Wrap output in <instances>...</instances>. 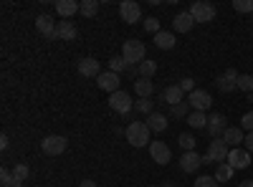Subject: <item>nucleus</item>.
<instances>
[{"label":"nucleus","instance_id":"16","mask_svg":"<svg viewBox=\"0 0 253 187\" xmlns=\"http://www.w3.org/2000/svg\"><path fill=\"white\" fill-rule=\"evenodd\" d=\"M203 164V157L198 154V152H182V157H180V170L182 172H198V167Z\"/></svg>","mask_w":253,"mask_h":187},{"label":"nucleus","instance_id":"19","mask_svg":"<svg viewBox=\"0 0 253 187\" xmlns=\"http://www.w3.org/2000/svg\"><path fill=\"white\" fill-rule=\"evenodd\" d=\"M81 10V3H76V0H56V13L61 18H71Z\"/></svg>","mask_w":253,"mask_h":187},{"label":"nucleus","instance_id":"11","mask_svg":"<svg viewBox=\"0 0 253 187\" xmlns=\"http://www.w3.org/2000/svg\"><path fill=\"white\" fill-rule=\"evenodd\" d=\"M228 164H230L233 170H246L248 164H251V152H248V150H241V147L230 150V154H228Z\"/></svg>","mask_w":253,"mask_h":187},{"label":"nucleus","instance_id":"13","mask_svg":"<svg viewBox=\"0 0 253 187\" xmlns=\"http://www.w3.org/2000/svg\"><path fill=\"white\" fill-rule=\"evenodd\" d=\"M96 84H99L101 91L114 94V91H119V74H114V71H101L99 78H96Z\"/></svg>","mask_w":253,"mask_h":187},{"label":"nucleus","instance_id":"25","mask_svg":"<svg viewBox=\"0 0 253 187\" xmlns=\"http://www.w3.org/2000/svg\"><path fill=\"white\" fill-rule=\"evenodd\" d=\"M155 71H157V61H142V64L137 66V76L139 78H152L155 76Z\"/></svg>","mask_w":253,"mask_h":187},{"label":"nucleus","instance_id":"33","mask_svg":"<svg viewBox=\"0 0 253 187\" xmlns=\"http://www.w3.org/2000/svg\"><path fill=\"white\" fill-rule=\"evenodd\" d=\"M129 66H126V61L122 58V56H114V58H109V71H114V74H122V71H126Z\"/></svg>","mask_w":253,"mask_h":187},{"label":"nucleus","instance_id":"3","mask_svg":"<svg viewBox=\"0 0 253 187\" xmlns=\"http://www.w3.org/2000/svg\"><path fill=\"white\" fill-rule=\"evenodd\" d=\"M228 154H230V147L218 137V139H213V142L208 144V152H205V157H203V164H205V162H215V164H220V162L228 159Z\"/></svg>","mask_w":253,"mask_h":187},{"label":"nucleus","instance_id":"1","mask_svg":"<svg viewBox=\"0 0 253 187\" xmlns=\"http://www.w3.org/2000/svg\"><path fill=\"white\" fill-rule=\"evenodd\" d=\"M150 134L152 132L147 127V121H129V127L124 129V137L132 147H147L150 144Z\"/></svg>","mask_w":253,"mask_h":187},{"label":"nucleus","instance_id":"22","mask_svg":"<svg viewBox=\"0 0 253 187\" xmlns=\"http://www.w3.org/2000/svg\"><path fill=\"white\" fill-rule=\"evenodd\" d=\"M147 127H150V132H165L167 129V116L160 114V112L150 114L147 116Z\"/></svg>","mask_w":253,"mask_h":187},{"label":"nucleus","instance_id":"23","mask_svg":"<svg viewBox=\"0 0 253 187\" xmlns=\"http://www.w3.org/2000/svg\"><path fill=\"white\" fill-rule=\"evenodd\" d=\"M134 91H137L139 99H150L152 91H155V84H152L150 78H137V81H134Z\"/></svg>","mask_w":253,"mask_h":187},{"label":"nucleus","instance_id":"18","mask_svg":"<svg viewBox=\"0 0 253 187\" xmlns=\"http://www.w3.org/2000/svg\"><path fill=\"white\" fill-rule=\"evenodd\" d=\"M230 150H236V147H241V144L246 142V134H243V129L241 127H228L225 132H223V137H220Z\"/></svg>","mask_w":253,"mask_h":187},{"label":"nucleus","instance_id":"30","mask_svg":"<svg viewBox=\"0 0 253 187\" xmlns=\"http://www.w3.org/2000/svg\"><path fill=\"white\" fill-rule=\"evenodd\" d=\"M79 13L86 15V18H94L99 13V3H96V0H81V10Z\"/></svg>","mask_w":253,"mask_h":187},{"label":"nucleus","instance_id":"8","mask_svg":"<svg viewBox=\"0 0 253 187\" xmlns=\"http://www.w3.org/2000/svg\"><path fill=\"white\" fill-rule=\"evenodd\" d=\"M36 28H38V33L43 36L46 40H58V26L53 23V18L51 15H38L36 18Z\"/></svg>","mask_w":253,"mask_h":187},{"label":"nucleus","instance_id":"28","mask_svg":"<svg viewBox=\"0 0 253 187\" xmlns=\"http://www.w3.org/2000/svg\"><path fill=\"white\" fill-rule=\"evenodd\" d=\"M134 109H137V114L150 116V114H155V101L152 99H139V101H134Z\"/></svg>","mask_w":253,"mask_h":187},{"label":"nucleus","instance_id":"2","mask_svg":"<svg viewBox=\"0 0 253 187\" xmlns=\"http://www.w3.org/2000/svg\"><path fill=\"white\" fill-rule=\"evenodd\" d=\"M144 43L137 38H129V40H124V46H122V58L126 61V66H139L142 61H144Z\"/></svg>","mask_w":253,"mask_h":187},{"label":"nucleus","instance_id":"45","mask_svg":"<svg viewBox=\"0 0 253 187\" xmlns=\"http://www.w3.org/2000/svg\"><path fill=\"white\" fill-rule=\"evenodd\" d=\"M162 187H175V185H172V182H165V185H162Z\"/></svg>","mask_w":253,"mask_h":187},{"label":"nucleus","instance_id":"10","mask_svg":"<svg viewBox=\"0 0 253 187\" xmlns=\"http://www.w3.org/2000/svg\"><path fill=\"white\" fill-rule=\"evenodd\" d=\"M119 15H122L124 23H137V20H142V8H139V3H134V0H122Z\"/></svg>","mask_w":253,"mask_h":187},{"label":"nucleus","instance_id":"42","mask_svg":"<svg viewBox=\"0 0 253 187\" xmlns=\"http://www.w3.org/2000/svg\"><path fill=\"white\" fill-rule=\"evenodd\" d=\"M8 144H10V142H8V134H3V137H0V147L8 150Z\"/></svg>","mask_w":253,"mask_h":187},{"label":"nucleus","instance_id":"12","mask_svg":"<svg viewBox=\"0 0 253 187\" xmlns=\"http://www.w3.org/2000/svg\"><path fill=\"white\" fill-rule=\"evenodd\" d=\"M150 154L157 164H170V159H172V152L165 142H150Z\"/></svg>","mask_w":253,"mask_h":187},{"label":"nucleus","instance_id":"37","mask_svg":"<svg viewBox=\"0 0 253 187\" xmlns=\"http://www.w3.org/2000/svg\"><path fill=\"white\" fill-rule=\"evenodd\" d=\"M193 187H220V182L215 177H210V175H203V177H198V182Z\"/></svg>","mask_w":253,"mask_h":187},{"label":"nucleus","instance_id":"9","mask_svg":"<svg viewBox=\"0 0 253 187\" xmlns=\"http://www.w3.org/2000/svg\"><path fill=\"white\" fill-rule=\"evenodd\" d=\"M238 71L236 69H225L220 76H218V81H215V86H218V91H223V94H230V91H236L238 89Z\"/></svg>","mask_w":253,"mask_h":187},{"label":"nucleus","instance_id":"24","mask_svg":"<svg viewBox=\"0 0 253 187\" xmlns=\"http://www.w3.org/2000/svg\"><path fill=\"white\" fill-rule=\"evenodd\" d=\"M76 36H79V31L74 28L71 20H61L58 23V38L61 40H76Z\"/></svg>","mask_w":253,"mask_h":187},{"label":"nucleus","instance_id":"14","mask_svg":"<svg viewBox=\"0 0 253 187\" xmlns=\"http://www.w3.org/2000/svg\"><path fill=\"white\" fill-rule=\"evenodd\" d=\"M228 119L223 116V114H213V116H208V127H205V132L213 137V139H218V137H223V132L228 129V124H225Z\"/></svg>","mask_w":253,"mask_h":187},{"label":"nucleus","instance_id":"44","mask_svg":"<svg viewBox=\"0 0 253 187\" xmlns=\"http://www.w3.org/2000/svg\"><path fill=\"white\" fill-rule=\"evenodd\" d=\"M238 187H253V180H243V182H241Z\"/></svg>","mask_w":253,"mask_h":187},{"label":"nucleus","instance_id":"27","mask_svg":"<svg viewBox=\"0 0 253 187\" xmlns=\"http://www.w3.org/2000/svg\"><path fill=\"white\" fill-rule=\"evenodd\" d=\"M0 185H3V187H23V182L15 180L13 177V170H8V167L0 170Z\"/></svg>","mask_w":253,"mask_h":187},{"label":"nucleus","instance_id":"5","mask_svg":"<svg viewBox=\"0 0 253 187\" xmlns=\"http://www.w3.org/2000/svg\"><path fill=\"white\" fill-rule=\"evenodd\" d=\"M215 5L213 3H205V0H198V3L190 5V15L195 18V23H210L215 18Z\"/></svg>","mask_w":253,"mask_h":187},{"label":"nucleus","instance_id":"17","mask_svg":"<svg viewBox=\"0 0 253 187\" xmlns=\"http://www.w3.org/2000/svg\"><path fill=\"white\" fill-rule=\"evenodd\" d=\"M193 26H195V18L190 15V10H182V13H177L172 18V28L177 33H190V31H193Z\"/></svg>","mask_w":253,"mask_h":187},{"label":"nucleus","instance_id":"31","mask_svg":"<svg viewBox=\"0 0 253 187\" xmlns=\"http://www.w3.org/2000/svg\"><path fill=\"white\" fill-rule=\"evenodd\" d=\"M177 144H180L185 152H195V137H193V134H187V132L177 137Z\"/></svg>","mask_w":253,"mask_h":187},{"label":"nucleus","instance_id":"4","mask_svg":"<svg viewBox=\"0 0 253 187\" xmlns=\"http://www.w3.org/2000/svg\"><path fill=\"white\" fill-rule=\"evenodd\" d=\"M109 109L112 112H117V114H132V109H134V101H132V96L126 94V91H114L112 96H109Z\"/></svg>","mask_w":253,"mask_h":187},{"label":"nucleus","instance_id":"46","mask_svg":"<svg viewBox=\"0 0 253 187\" xmlns=\"http://www.w3.org/2000/svg\"><path fill=\"white\" fill-rule=\"evenodd\" d=\"M152 187H157V185H152Z\"/></svg>","mask_w":253,"mask_h":187},{"label":"nucleus","instance_id":"38","mask_svg":"<svg viewBox=\"0 0 253 187\" xmlns=\"http://www.w3.org/2000/svg\"><path fill=\"white\" fill-rule=\"evenodd\" d=\"M241 129H243V132H253V109L241 116Z\"/></svg>","mask_w":253,"mask_h":187},{"label":"nucleus","instance_id":"35","mask_svg":"<svg viewBox=\"0 0 253 187\" xmlns=\"http://www.w3.org/2000/svg\"><path fill=\"white\" fill-rule=\"evenodd\" d=\"M233 10L236 13H251L253 15V0H233Z\"/></svg>","mask_w":253,"mask_h":187},{"label":"nucleus","instance_id":"15","mask_svg":"<svg viewBox=\"0 0 253 187\" xmlns=\"http://www.w3.org/2000/svg\"><path fill=\"white\" fill-rule=\"evenodd\" d=\"M79 74H81L84 78H99V74H101L99 61H96V58H81V61H79Z\"/></svg>","mask_w":253,"mask_h":187},{"label":"nucleus","instance_id":"29","mask_svg":"<svg viewBox=\"0 0 253 187\" xmlns=\"http://www.w3.org/2000/svg\"><path fill=\"white\" fill-rule=\"evenodd\" d=\"M233 172H236V170L230 167L228 162H220V164H218V170H215V180H218V182H228L230 177H233Z\"/></svg>","mask_w":253,"mask_h":187},{"label":"nucleus","instance_id":"21","mask_svg":"<svg viewBox=\"0 0 253 187\" xmlns=\"http://www.w3.org/2000/svg\"><path fill=\"white\" fill-rule=\"evenodd\" d=\"M175 33H167V31H160L157 36H155V46L157 48H162V51H170V48H175Z\"/></svg>","mask_w":253,"mask_h":187},{"label":"nucleus","instance_id":"43","mask_svg":"<svg viewBox=\"0 0 253 187\" xmlns=\"http://www.w3.org/2000/svg\"><path fill=\"white\" fill-rule=\"evenodd\" d=\"M81 187H99V185H96L94 180H84V182H81Z\"/></svg>","mask_w":253,"mask_h":187},{"label":"nucleus","instance_id":"36","mask_svg":"<svg viewBox=\"0 0 253 187\" xmlns=\"http://www.w3.org/2000/svg\"><path fill=\"white\" fill-rule=\"evenodd\" d=\"M28 175H31V167H28V164H15V167H13V177L20 180V182H26Z\"/></svg>","mask_w":253,"mask_h":187},{"label":"nucleus","instance_id":"26","mask_svg":"<svg viewBox=\"0 0 253 187\" xmlns=\"http://www.w3.org/2000/svg\"><path fill=\"white\" fill-rule=\"evenodd\" d=\"M187 124H190L193 129H205V127H208L205 112H190V114H187Z\"/></svg>","mask_w":253,"mask_h":187},{"label":"nucleus","instance_id":"41","mask_svg":"<svg viewBox=\"0 0 253 187\" xmlns=\"http://www.w3.org/2000/svg\"><path fill=\"white\" fill-rule=\"evenodd\" d=\"M243 144H246V150L253 154V132H248V134H246V142H243Z\"/></svg>","mask_w":253,"mask_h":187},{"label":"nucleus","instance_id":"32","mask_svg":"<svg viewBox=\"0 0 253 187\" xmlns=\"http://www.w3.org/2000/svg\"><path fill=\"white\" fill-rule=\"evenodd\" d=\"M238 91L253 94V76H251V74H241V76H238Z\"/></svg>","mask_w":253,"mask_h":187},{"label":"nucleus","instance_id":"39","mask_svg":"<svg viewBox=\"0 0 253 187\" xmlns=\"http://www.w3.org/2000/svg\"><path fill=\"white\" fill-rule=\"evenodd\" d=\"M144 28L157 36V33H160V20H157V18H147V20H144Z\"/></svg>","mask_w":253,"mask_h":187},{"label":"nucleus","instance_id":"6","mask_svg":"<svg viewBox=\"0 0 253 187\" xmlns=\"http://www.w3.org/2000/svg\"><path fill=\"white\" fill-rule=\"evenodd\" d=\"M187 104L193 112H208L213 107V96H210L205 89H195L193 94H187Z\"/></svg>","mask_w":253,"mask_h":187},{"label":"nucleus","instance_id":"40","mask_svg":"<svg viewBox=\"0 0 253 187\" xmlns=\"http://www.w3.org/2000/svg\"><path fill=\"white\" fill-rule=\"evenodd\" d=\"M180 89H182L185 94H193V91H195V81L190 78V76H187V78H182V81H180Z\"/></svg>","mask_w":253,"mask_h":187},{"label":"nucleus","instance_id":"20","mask_svg":"<svg viewBox=\"0 0 253 187\" xmlns=\"http://www.w3.org/2000/svg\"><path fill=\"white\" fill-rule=\"evenodd\" d=\"M182 99H185V91L180 89V84H175V86H167V89L162 91V101H165V104H170V107L180 104Z\"/></svg>","mask_w":253,"mask_h":187},{"label":"nucleus","instance_id":"34","mask_svg":"<svg viewBox=\"0 0 253 187\" xmlns=\"http://www.w3.org/2000/svg\"><path fill=\"white\" fill-rule=\"evenodd\" d=\"M170 114H172V116H177V119H180V116H185V119H187V114H190V104H187V101L175 104V107H170Z\"/></svg>","mask_w":253,"mask_h":187},{"label":"nucleus","instance_id":"7","mask_svg":"<svg viewBox=\"0 0 253 187\" xmlns=\"http://www.w3.org/2000/svg\"><path fill=\"white\" fill-rule=\"evenodd\" d=\"M66 137H61V134H51V137H46L43 142H41V150H43L48 157H58V154H63L66 152Z\"/></svg>","mask_w":253,"mask_h":187}]
</instances>
